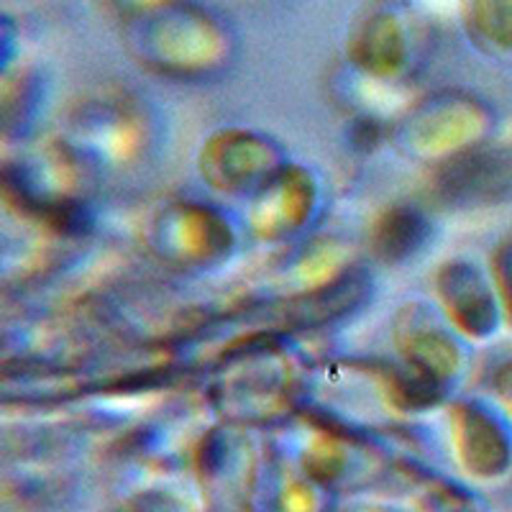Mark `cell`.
<instances>
[{
    "mask_svg": "<svg viewBox=\"0 0 512 512\" xmlns=\"http://www.w3.org/2000/svg\"><path fill=\"white\" fill-rule=\"evenodd\" d=\"M154 244L167 262L192 267V264H210L228 254L231 231L226 223L198 205H175L159 216L154 226Z\"/></svg>",
    "mask_w": 512,
    "mask_h": 512,
    "instance_id": "obj_1",
    "label": "cell"
},
{
    "mask_svg": "<svg viewBox=\"0 0 512 512\" xmlns=\"http://www.w3.org/2000/svg\"><path fill=\"white\" fill-rule=\"evenodd\" d=\"M280 169L272 141L246 131H228L203 149V177L228 192L264 187Z\"/></svg>",
    "mask_w": 512,
    "mask_h": 512,
    "instance_id": "obj_2",
    "label": "cell"
},
{
    "mask_svg": "<svg viewBox=\"0 0 512 512\" xmlns=\"http://www.w3.org/2000/svg\"><path fill=\"white\" fill-rule=\"evenodd\" d=\"M315 187L300 169L282 167L256 195L254 228L262 239H285L303 228L313 210Z\"/></svg>",
    "mask_w": 512,
    "mask_h": 512,
    "instance_id": "obj_3",
    "label": "cell"
},
{
    "mask_svg": "<svg viewBox=\"0 0 512 512\" xmlns=\"http://www.w3.org/2000/svg\"><path fill=\"white\" fill-rule=\"evenodd\" d=\"M477 113L469 105L446 98L428 105L408 121V141L423 157H456L459 146L469 144V123H477Z\"/></svg>",
    "mask_w": 512,
    "mask_h": 512,
    "instance_id": "obj_4",
    "label": "cell"
},
{
    "mask_svg": "<svg viewBox=\"0 0 512 512\" xmlns=\"http://www.w3.org/2000/svg\"><path fill=\"white\" fill-rule=\"evenodd\" d=\"M492 292L484 287L482 277L464 264H448L441 272V300L448 320H454L466 333L482 336L489 326Z\"/></svg>",
    "mask_w": 512,
    "mask_h": 512,
    "instance_id": "obj_5",
    "label": "cell"
},
{
    "mask_svg": "<svg viewBox=\"0 0 512 512\" xmlns=\"http://www.w3.org/2000/svg\"><path fill=\"white\" fill-rule=\"evenodd\" d=\"M292 387H295L292 369L287 364H280V356H269L267 367L251 364L249 372H241L223 382V397L226 400H246L249 405H254V402L274 405L280 400H292Z\"/></svg>",
    "mask_w": 512,
    "mask_h": 512,
    "instance_id": "obj_6",
    "label": "cell"
},
{
    "mask_svg": "<svg viewBox=\"0 0 512 512\" xmlns=\"http://www.w3.org/2000/svg\"><path fill=\"white\" fill-rule=\"evenodd\" d=\"M400 31L395 18L379 16L369 21L367 31L361 34L359 59L374 75H395L405 59V39Z\"/></svg>",
    "mask_w": 512,
    "mask_h": 512,
    "instance_id": "obj_7",
    "label": "cell"
},
{
    "mask_svg": "<svg viewBox=\"0 0 512 512\" xmlns=\"http://www.w3.org/2000/svg\"><path fill=\"white\" fill-rule=\"evenodd\" d=\"M479 21L489 39L512 44V0H482Z\"/></svg>",
    "mask_w": 512,
    "mask_h": 512,
    "instance_id": "obj_8",
    "label": "cell"
}]
</instances>
